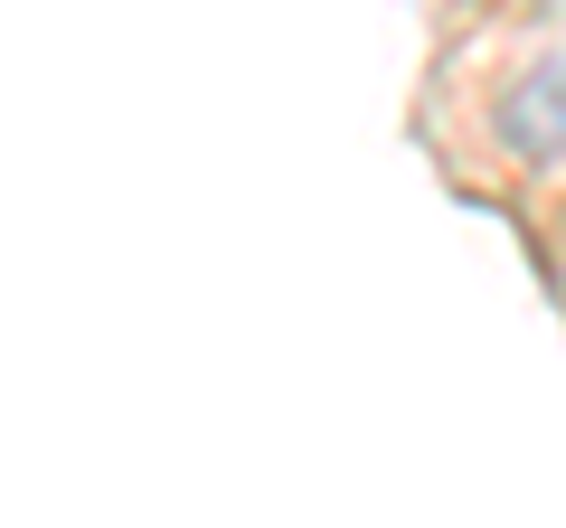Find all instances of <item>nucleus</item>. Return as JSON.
I'll use <instances>...</instances> for the list:
<instances>
[{
	"label": "nucleus",
	"instance_id": "obj_1",
	"mask_svg": "<svg viewBox=\"0 0 566 528\" xmlns=\"http://www.w3.org/2000/svg\"><path fill=\"white\" fill-rule=\"evenodd\" d=\"M501 142L520 151L528 170H566V57H538L501 95Z\"/></svg>",
	"mask_w": 566,
	"mask_h": 528
},
{
	"label": "nucleus",
	"instance_id": "obj_2",
	"mask_svg": "<svg viewBox=\"0 0 566 528\" xmlns=\"http://www.w3.org/2000/svg\"><path fill=\"white\" fill-rule=\"evenodd\" d=\"M538 10H566V0H538Z\"/></svg>",
	"mask_w": 566,
	"mask_h": 528
}]
</instances>
